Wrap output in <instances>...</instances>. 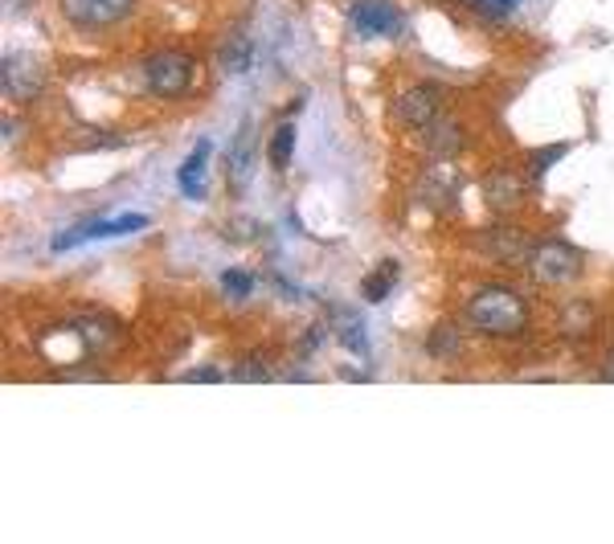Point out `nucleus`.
I'll use <instances>...</instances> for the list:
<instances>
[{
    "label": "nucleus",
    "instance_id": "5701e85b",
    "mask_svg": "<svg viewBox=\"0 0 614 544\" xmlns=\"http://www.w3.org/2000/svg\"><path fill=\"white\" fill-rule=\"evenodd\" d=\"M234 377H238V381H271V369H266L262 360H242V364L234 369Z\"/></svg>",
    "mask_w": 614,
    "mask_h": 544
},
{
    "label": "nucleus",
    "instance_id": "9d476101",
    "mask_svg": "<svg viewBox=\"0 0 614 544\" xmlns=\"http://www.w3.org/2000/svg\"><path fill=\"white\" fill-rule=\"evenodd\" d=\"M524 197H528V185H524L521 172L491 169L488 176H484V201H488V209H496V213H516L524 205Z\"/></svg>",
    "mask_w": 614,
    "mask_h": 544
},
{
    "label": "nucleus",
    "instance_id": "0eeeda50",
    "mask_svg": "<svg viewBox=\"0 0 614 544\" xmlns=\"http://www.w3.org/2000/svg\"><path fill=\"white\" fill-rule=\"evenodd\" d=\"M533 238L521 230V225H508V221H500V225H491V230L479 233V250L488 254L491 263L500 266H521L533 258Z\"/></svg>",
    "mask_w": 614,
    "mask_h": 544
},
{
    "label": "nucleus",
    "instance_id": "ddd939ff",
    "mask_svg": "<svg viewBox=\"0 0 614 544\" xmlns=\"http://www.w3.org/2000/svg\"><path fill=\"white\" fill-rule=\"evenodd\" d=\"M427 136V152L430 155H455L463 152V127L455 119H434V124L422 131Z\"/></svg>",
    "mask_w": 614,
    "mask_h": 544
},
{
    "label": "nucleus",
    "instance_id": "412c9836",
    "mask_svg": "<svg viewBox=\"0 0 614 544\" xmlns=\"http://www.w3.org/2000/svg\"><path fill=\"white\" fill-rule=\"evenodd\" d=\"M569 152V143H553V148H537V152H533V176H545V169H549V164H557V160H561V155Z\"/></svg>",
    "mask_w": 614,
    "mask_h": 544
},
{
    "label": "nucleus",
    "instance_id": "aec40b11",
    "mask_svg": "<svg viewBox=\"0 0 614 544\" xmlns=\"http://www.w3.org/2000/svg\"><path fill=\"white\" fill-rule=\"evenodd\" d=\"M221 291L230 299H250L254 296V275L242 266H230V270H221Z\"/></svg>",
    "mask_w": 614,
    "mask_h": 544
},
{
    "label": "nucleus",
    "instance_id": "4be33fe9",
    "mask_svg": "<svg viewBox=\"0 0 614 544\" xmlns=\"http://www.w3.org/2000/svg\"><path fill=\"white\" fill-rule=\"evenodd\" d=\"M463 4H471V9H479V13H488V16H504V13H512L521 0H463Z\"/></svg>",
    "mask_w": 614,
    "mask_h": 544
},
{
    "label": "nucleus",
    "instance_id": "6ab92c4d",
    "mask_svg": "<svg viewBox=\"0 0 614 544\" xmlns=\"http://www.w3.org/2000/svg\"><path fill=\"white\" fill-rule=\"evenodd\" d=\"M266 155H271V169L287 172V164H292V155H295V124H278L275 127Z\"/></svg>",
    "mask_w": 614,
    "mask_h": 544
},
{
    "label": "nucleus",
    "instance_id": "f03ea898",
    "mask_svg": "<svg viewBox=\"0 0 614 544\" xmlns=\"http://www.w3.org/2000/svg\"><path fill=\"white\" fill-rule=\"evenodd\" d=\"M144 78H148V91L160 99H181L193 91L197 66H193V54H184V49H156L144 62Z\"/></svg>",
    "mask_w": 614,
    "mask_h": 544
},
{
    "label": "nucleus",
    "instance_id": "a211bd4d",
    "mask_svg": "<svg viewBox=\"0 0 614 544\" xmlns=\"http://www.w3.org/2000/svg\"><path fill=\"white\" fill-rule=\"evenodd\" d=\"M394 279H398V263H382L377 270H368L365 282H361L365 303H382V299L394 291Z\"/></svg>",
    "mask_w": 614,
    "mask_h": 544
},
{
    "label": "nucleus",
    "instance_id": "9b49d317",
    "mask_svg": "<svg viewBox=\"0 0 614 544\" xmlns=\"http://www.w3.org/2000/svg\"><path fill=\"white\" fill-rule=\"evenodd\" d=\"M209 152H214V143L197 140L193 152L184 155L181 169H177V188H181V197H189V201H205V164H209Z\"/></svg>",
    "mask_w": 614,
    "mask_h": 544
},
{
    "label": "nucleus",
    "instance_id": "f3484780",
    "mask_svg": "<svg viewBox=\"0 0 614 544\" xmlns=\"http://www.w3.org/2000/svg\"><path fill=\"white\" fill-rule=\"evenodd\" d=\"M594 324H599V315H594L590 303H569V308H561V336L566 340H585L594 332Z\"/></svg>",
    "mask_w": 614,
    "mask_h": 544
},
{
    "label": "nucleus",
    "instance_id": "393cba45",
    "mask_svg": "<svg viewBox=\"0 0 614 544\" xmlns=\"http://www.w3.org/2000/svg\"><path fill=\"white\" fill-rule=\"evenodd\" d=\"M602 377H611V381H614V352L606 357V364H602Z\"/></svg>",
    "mask_w": 614,
    "mask_h": 544
},
{
    "label": "nucleus",
    "instance_id": "f257e3e1",
    "mask_svg": "<svg viewBox=\"0 0 614 544\" xmlns=\"http://www.w3.org/2000/svg\"><path fill=\"white\" fill-rule=\"evenodd\" d=\"M463 320H467V327H476L479 336L508 340V336H521L528 327V303L508 287H484L467 299Z\"/></svg>",
    "mask_w": 614,
    "mask_h": 544
},
{
    "label": "nucleus",
    "instance_id": "b1692460",
    "mask_svg": "<svg viewBox=\"0 0 614 544\" xmlns=\"http://www.w3.org/2000/svg\"><path fill=\"white\" fill-rule=\"evenodd\" d=\"M184 381H221V373L205 364V369H193V373H184Z\"/></svg>",
    "mask_w": 614,
    "mask_h": 544
},
{
    "label": "nucleus",
    "instance_id": "2eb2a0df",
    "mask_svg": "<svg viewBox=\"0 0 614 544\" xmlns=\"http://www.w3.org/2000/svg\"><path fill=\"white\" fill-rule=\"evenodd\" d=\"M337 336L340 344L353 352V357L368 360V332H365V315H356V311H340L337 320Z\"/></svg>",
    "mask_w": 614,
    "mask_h": 544
},
{
    "label": "nucleus",
    "instance_id": "dca6fc26",
    "mask_svg": "<svg viewBox=\"0 0 614 544\" xmlns=\"http://www.w3.org/2000/svg\"><path fill=\"white\" fill-rule=\"evenodd\" d=\"M463 352V332L451 320L446 324H434L430 327V336H427V357L434 360H451V357H459Z\"/></svg>",
    "mask_w": 614,
    "mask_h": 544
},
{
    "label": "nucleus",
    "instance_id": "f8f14e48",
    "mask_svg": "<svg viewBox=\"0 0 614 544\" xmlns=\"http://www.w3.org/2000/svg\"><path fill=\"white\" fill-rule=\"evenodd\" d=\"M250 160H254V124L246 119L238 127V136H234L230 152H226V176H230V193L238 197L246 185V176H250Z\"/></svg>",
    "mask_w": 614,
    "mask_h": 544
},
{
    "label": "nucleus",
    "instance_id": "7ed1b4c3",
    "mask_svg": "<svg viewBox=\"0 0 614 544\" xmlns=\"http://www.w3.org/2000/svg\"><path fill=\"white\" fill-rule=\"evenodd\" d=\"M152 225L148 213H120V218H103V221H82L75 230H66L54 238V250H75L87 246V242H107V238H127V233H139Z\"/></svg>",
    "mask_w": 614,
    "mask_h": 544
},
{
    "label": "nucleus",
    "instance_id": "20e7f679",
    "mask_svg": "<svg viewBox=\"0 0 614 544\" xmlns=\"http://www.w3.org/2000/svg\"><path fill=\"white\" fill-rule=\"evenodd\" d=\"M528 266H533V275H537L545 287H566V282H573V275L582 270V254L569 246V242H561V238H553V242H537V246H533Z\"/></svg>",
    "mask_w": 614,
    "mask_h": 544
},
{
    "label": "nucleus",
    "instance_id": "4468645a",
    "mask_svg": "<svg viewBox=\"0 0 614 544\" xmlns=\"http://www.w3.org/2000/svg\"><path fill=\"white\" fill-rule=\"evenodd\" d=\"M217 62H221V70L230 78H242L250 66H254V46H250V37L246 33H234L230 42L221 46V54H217Z\"/></svg>",
    "mask_w": 614,
    "mask_h": 544
},
{
    "label": "nucleus",
    "instance_id": "39448f33",
    "mask_svg": "<svg viewBox=\"0 0 614 544\" xmlns=\"http://www.w3.org/2000/svg\"><path fill=\"white\" fill-rule=\"evenodd\" d=\"M58 4L75 30H111L136 9V0H58Z\"/></svg>",
    "mask_w": 614,
    "mask_h": 544
},
{
    "label": "nucleus",
    "instance_id": "423d86ee",
    "mask_svg": "<svg viewBox=\"0 0 614 544\" xmlns=\"http://www.w3.org/2000/svg\"><path fill=\"white\" fill-rule=\"evenodd\" d=\"M439 111H443V91H439V82H418L410 91H401L394 99V119L401 127H414V131H427L434 119H439Z\"/></svg>",
    "mask_w": 614,
    "mask_h": 544
},
{
    "label": "nucleus",
    "instance_id": "1a4fd4ad",
    "mask_svg": "<svg viewBox=\"0 0 614 544\" xmlns=\"http://www.w3.org/2000/svg\"><path fill=\"white\" fill-rule=\"evenodd\" d=\"M42 82H46V74H42V66L33 62L30 54H21V49H9V54H4V94H9V99L30 103V99L42 94Z\"/></svg>",
    "mask_w": 614,
    "mask_h": 544
},
{
    "label": "nucleus",
    "instance_id": "6e6552de",
    "mask_svg": "<svg viewBox=\"0 0 614 544\" xmlns=\"http://www.w3.org/2000/svg\"><path fill=\"white\" fill-rule=\"evenodd\" d=\"M349 25L361 37H398L401 9L394 0H353L349 4Z\"/></svg>",
    "mask_w": 614,
    "mask_h": 544
}]
</instances>
